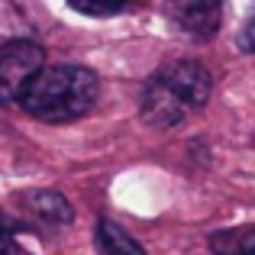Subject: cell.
Masks as SVG:
<instances>
[{
  "label": "cell",
  "mask_w": 255,
  "mask_h": 255,
  "mask_svg": "<svg viewBox=\"0 0 255 255\" xmlns=\"http://www.w3.org/2000/svg\"><path fill=\"white\" fill-rule=\"evenodd\" d=\"M100 100V78L84 65H45L23 87L16 104L42 123H71Z\"/></svg>",
  "instance_id": "1"
},
{
  "label": "cell",
  "mask_w": 255,
  "mask_h": 255,
  "mask_svg": "<svg viewBox=\"0 0 255 255\" xmlns=\"http://www.w3.org/2000/svg\"><path fill=\"white\" fill-rule=\"evenodd\" d=\"M213 81L200 62H171L158 68L139 94V117L155 129H171L210 100Z\"/></svg>",
  "instance_id": "2"
},
{
  "label": "cell",
  "mask_w": 255,
  "mask_h": 255,
  "mask_svg": "<svg viewBox=\"0 0 255 255\" xmlns=\"http://www.w3.org/2000/svg\"><path fill=\"white\" fill-rule=\"evenodd\" d=\"M45 68L42 45L26 42V39H10L0 42V107L19 100L23 87Z\"/></svg>",
  "instance_id": "3"
},
{
  "label": "cell",
  "mask_w": 255,
  "mask_h": 255,
  "mask_svg": "<svg viewBox=\"0 0 255 255\" xmlns=\"http://www.w3.org/2000/svg\"><path fill=\"white\" fill-rule=\"evenodd\" d=\"M171 16L191 39H210L217 36L220 19H223V6L213 0H187V3H174Z\"/></svg>",
  "instance_id": "4"
},
{
  "label": "cell",
  "mask_w": 255,
  "mask_h": 255,
  "mask_svg": "<svg viewBox=\"0 0 255 255\" xmlns=\"http://www.w3.org/2000/svg\"><path fill=\"white\" fill-rule=\"evenodd\" d=\"M16 204H23V210L32 213L45 226H65L75 220L71 204L58 191H26L23 197H16Z\"/></svg>",
  "instance_id": "5"
},
{
  "label": "cell",
  "mask_w": 255,
  "mask_h": 255,
  "mask_svg": "<svg viewBox=\"0 0 255 255\" xmlns=\"http://www.w3.org/2000/svg\"><path fill=\"white\" fill-rule=\"evenodd\" d=\"M94 243H97L100 255H149L132 233H126L123 226L113 223V220H97V226H94Z\"/></svg>",
  "instance_id": "6"
},
{
  "label": "cell",
  "mask_w": 255,
  "mask_h": 255,
  "mask_svg": "<svg viewBox=\"0 0 255 255\" xmlns=\"http://www.w3.org/2000/svg\"><path fill=\"white\" fill-rule=\"evenodd\" d=\"M68 6L75 13H84V16H113V13L129 10V3L117 0V3H91V0H68Z\"/></svg>",
  "instance_id": "7"
},
{
  "label": "cell",
  "mask_w": 255,
  "mask_h": 255,
  "mask_svg": "<svg viewBox=\"0 0 255 255\" xmlns=\"http://www.w3.org/2000/svg\"><path fill=\"white\" fill-rule=\"evenodd\" d=\"M236 45H239L243 52H249V55L255 52V16H252L249 23L243 26V29H239V36H236Z\"/></svg>",
  "instance_id": "8"
},
{
  "label": "cell",
  "mask_w": 255,
  "mask_h": 255,
  "mask_svg": "<svg viewBox=\"0 0 255 255\" xmlns=\"http://www.w3.org/2000/svg\"><path fill=\"white\" fill-rule=\"evenodd\" d=\"M236 255H255V230H239Z\"/></svg>",
  "instance_id": "9"
},
{
  "label": "cell",
  "mask_w": 255,
  "mask_h": 255,
  "mask_svg": "<svg viewBox=\"0 0 255 255\" xmlns=\"http://www.w3.org/2000/svg\"><path fill=\"white\" fill-rule=\"evenodd\" d=\"M0 255H29L13 236H0Z\"/></svg>",
  "instance_id": "10"
},
{
  "label": "cell",
  "mask_w": 255,
  "mask_h": 255,
  "mask_svg": "<svg viewBox=\"0 0 255 255\" xmlns=\"http://www.w3.org/2000/svg\"><path fill=\"white\" fill-rule=\"evenodd\" d=\"M10 233H13V223L3 217V213H0V236H10Z\"/></svg>",
  "instance_id": "11"
}]
</instances>
